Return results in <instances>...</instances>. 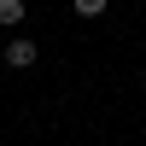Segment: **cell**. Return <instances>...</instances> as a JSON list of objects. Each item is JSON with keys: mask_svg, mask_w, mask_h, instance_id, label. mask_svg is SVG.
I'll return each instance as SVG.
<instances>
[{"mask_svg": "<svg viewBox=\"0 0 146 146\" xmlns=\"http://www.w3.org/2000/svg\"><path fill=\"white\" fill-rule=\"evenodd\" d=\"M23 12H29L23 0H0V23H6V29H18V23H23Z\"/></svg>", "mask_w": 146, "mask_h": 146, "instance_id": "cell-2", "label": "cell"}, {"mask_svg": "<svg viewBox=\"0 0 146 146\" xmlns=\"http://www.w3.org/2000/svg\"><path fill=\"white\" fill-rule=\"evenodd\" d=\"M76 12H82V18H100V12H105V0H76Z\"/></svg>", "mask_w": 146, "mask_h": 146, "instance_id": "cell-3", "label": "cell"}, {"mask_svg": "<svg viewBox=\"0 0 146 146\" xmlns=\"http://www.w3.org/2000/svg\"><path fill=\"white\" fill-rule=\"evenodd\" d=\"M0 58H6V47H0Z\"/></svg>", "mask_w": 146, "mask_h": 146, "instance_id": "cell-4", "label": "cell"}, {"mask_svg": "<svg viewBox=\"0 0 146 146\" xmlns=\"http://www.w3.org/2000/svg\"><path fill=\"white\" fill-rule=\"evenodd\" d=\"M35 58H41V53H35V41H6V64H12V70H29Z\"/></svg>", "mask_w": 146, "mask_h": 146, "instance_id": "cell-1", "label": "cell"}]
</instances>
